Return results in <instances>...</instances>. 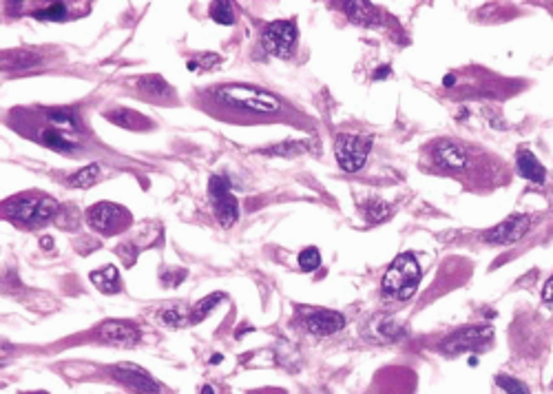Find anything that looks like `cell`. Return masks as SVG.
<instances>
[{
	"mask_svg": "<svg viewBox=\"0 0 553 394\" xmlns=\"http://www.w3.org/2000/svg\"><path fill=\"white\" fill-rule=\"evenodd\" d=\"M212 98L226 109L246 115H279L284 104L275 93L250 84H226L212 91Z\"/></svg>",
	"mask_w": 553,
	"mask_h": 394,
	"instance_id": "6da1fadb",
	"label": "cell"
},
{
	"mask_svg": "<svg viewBox=\"0 0 553 394\" xmlns=\"http://www.w3.org/2000/svg\"><path fill=\"white\" fill-rule=\"evenodd\" d=\"M3 213L7 215V219H12L14 224L36 226V224H47L51 217H58L60 206L47 195H18V197L7 199V204L3 206Z\"/></svg>",
	"mask_w": 553,
	"mask_h": 394,
	"instance_id": "7a4b0ae2",
	"label": "cell"
},
{
	"mask_svg": "<svg viewBox=\"0 0 553 394\" xmlns=\"http://www.w3.org/2000/svg\"><path fill=\"white\" fill-rule=\"evenodd\" d=\"M421 284V268L412 253H401L383 277V293L394 299H410Z\"/></svg>",
	"mask_w": 553,
	"mask_h": 394,
	"instance_id": "3957f363",
	"label": "cell"
},
{
	"mask_svg": "<svg viewBox=\"0 0 553 394\" xmlns=\"http://www.w3.org/2000/svg\"><path fill=\"white\" fill-rule=\"evenodd\" d=\"M86 222L100 235H115L131 226V213L120 204L100 201L86 210Z\"/></svg>",
	"mask_w": 553,
	"mask_h": 394,
	"instance_id": "277c9868",
	"label": "cell"
},
{
	"mask_svg": "<svg viewBox=\"0 0 553 394\" xmlns=\"http://www.w3.org/2000/svg\"><path fill=\"white\" fill-rule=\"evenodd\" d=\"M372 149V140L365 136H347V133H341L334 140V156L339 167H341L345 173H356L361 171L367 156H370Z\"/></svg>",
	"mask_w": 553,
	"mask_h": 394,
	"instance_id": "5b68a950",
	"label": "cell"
},
{
	"mask_svg": "<svg viewBox=\"0 0 553 394\" xmlns=\"http://www.w3.org/2000/svg\"><path fill=\"white\" fill-rule=\"evenodd\" d=\"M297 25L293 21H275L270 23L261 34V47L264 51L277 58H290L297 49Z\"/></svg>",
	"mask_w": 553,
	"mask_h": 394,
	"instance_id": "8992f818",
	"label": "cell"
},
{
	"mask_svg": "<svg viewBox=\"0 0 553 394\" xmlns=\"http://www.w3.org/2000/svg\"><path fill=\"white\" fill-rule=\"evenodd\" d=\"M208 197L212 199V206H215V215L217 222L230 228L232 224L239 219V204L237 197L230 193V182L226 175H212L208 182Z\"/></svg>",
	"mask_w": 553,
	"mask_h": 394,
	"instance_id": "52a82bcc",
	"label": "cell"
},
{
	"mask_svg": "<svg viewBox=\"0 0 553 394\" xmlns=\"http://www.w3.org/2000/svg\"><path fill=\"white\" fill-rule=\"evenodd\" d=\"M491 337H493L491 325H471V328H465V330L450 334V337L441 343V350L445 354H450V357H456V354L482 348L484 343L491 341Z\"/></svg>",
	"mask_w": 553,
	"mask_h": 394,
	"instance_id": "ba28073f",
	"label": "cell"
},
{
	"mask_svg": "<svg viewBox=\"0 0 553 394\" xmlns=\"http://www.w3.org/2000/svg\"><path fill=\"white\" fill-rule=\"evenodd\" d=\"M113 377L135 394H160V383L144 368L135 366V363H120V366H115Z\"/></svg>",
	"mask_w": 553,
	"mask_h": 394,
	"instance_id": "9c48e42d",
	"label": "cell"
},
{
	"mask_svg": "<svg viewBox=\"0 0 553 394\" xmlns=\"http://www.w3.org/2000/svg\"><path fill=\"white\" fill-rule=\"evenodd\" d=\"M529 226H531V219L527 215H511V217L504 219V222L496 224L489 230H484L482 239L487 244H496V246L498 244L500 246L513 244V242H518V239H522L527 235Z\"/></svg>",
	"mask_w": 553,
	"mask_h": 394,
	"instance_id": "30bf717a",
	"label": "cell"
},
{
	"mask_svg": "<svg viewBox=\"0 0 553 394\" xmlns=\"http://www.w3.org/2000/svg\"><path fill=\"white\" fill-rule=\"evenodd\" d=\"M345 325V317L334 310H317L306 319V328L319 334V337H328V334L339 332Z\"/></svg>",
	"mask_w": 553,
	"mask_h": 394,
	"instance_id": "8fae6325",
	"label": "cell"
},
{
	"mask_svg": "<svg viewBox=\"0 0 553 394\" xmlns=\"http://www.w3.org/2000/svg\"><path fill=\"white\" fill-rule=\"evenodd\" d=\"M98 337L102 341H109V343L133 345L140 339V332L131 321H104L98 330Z\"/></svg>",
	"mask_w": 553,
	"mask_h": 394,
	"instance_id": "7c38bea8",
	"label": "cell"
},
{
	"mask_svg": "<svg viewBox=\"0 0 553 394\" xmlns=\"http://www.w3.org/2000/svg\"><path fill=\"white\" fill-rule=\"evenodd\" d=\"M434 160L436 164L443 167V169H452V171H458V169H465L467 167V151H465L460 144L456 142H447L443 140L434 147Z\"/></svg>",
	"mask_w": 553,
	"mask_h": 394,
	"instance_id": "4fadbf2b",
	"label": "cell"
},
{
	"mask_svg": "<svg viewBox=\"0 0 553 394\" xmlns=\"http://www.w3.org/2000/svg\"><path fill=\"white\" fill-rule=\"evenodd\" d=\"M518 175L525 177L529 182H536V184H545L547 171L540 164V160L529 151H520L518 156Z\"/></svg>",
	"mask_w": 553,
	"mask_h": 394,
	"instance_id": "5bb4252c",
	"label": "cell"
},
{
	"mask_svg": "<svg viewBox=\"0 0 553 394\" xmlns=\"http://www.w3.org/2000/svg\"><path fill=\"white\" fill-rule=\"evenodd\" d=\"M45 118L60 131H82V122L73 109H45Z\"/></svg>",
	"mask_w": 553,
	"mask_h": 394,
	"instance_id": "9a60e30c",
	"label": "cell"
},
{
	"mask_svg": "<svg viewBox=\"0 0 553 394\" xmlns=\"http://www.w3.org/2000/svg\"><path fill=\"white\" fill-rule=\"evenodd\" d=\"M343 12L356 25H372V23H376V16H378L374 5L372 3H365V0H352V3H343Z\"/></svg>",
	"mask_w": 553,
	"mask_h": 394,
	"instance_id": "2e32d148",
	"label": "cell"
},
{
	"mask_svg": "<svg viewBox=\"0 0 553 394\" xmlns=\"http://www.w3.org/2000/svg\"><path fill=\"white\" fill-rule=\"evenodd\" d=\"M138 89L151 100H164L167 95H171V86L164 82L160 75H142L138 80Z\"/></svg>",
	"mask_w": 553,
	"mask_h": 394,
	"instance_id": "e0dca14e",
	"label": "cell"
},
{
	"mask_svg": "<svg viewBox=\"0 0 553 394\" xmlns=\"http://www.w3.org/2000/svg\"><path fill=\"white\" fill-rule=\"evenodd\" d=\"M91 282L106 295L120 291V273L115 271V266H104L100 271L91 273Z\"/></svg>",
	"mask_w": 553,
	"mask_h": 394,
	"instance_id": "ac0fdd59",
	"label": "cell"
},
{
	"mask_svg": "<svg viewBox=\"0 0 553 394\" xmlns=\"http://www.w3.org/2000/svg\"><path fill=\"white\" fill-rule=\"evenodd\" d=\"M106 118H109L111 122H115L122 129H142V127H149V120L142 118L138 111H131V109H118V111H113V113H106Z\"/></svg>",
	"mask_w": 553,
	"mask_h": 394,
	"instance_id": "d6986e66",
	"label": "cell"
},
{
	"mask_svg": "<svg viewBox=\"0 0 553 394\" xmlns=\"http://www.w3.org/2000/svg\"><path fill=\"white\" fill-rule=\"evenodd\" d=\"M42 142L45 147H49L51 151H58V153H73L77 149V144H73L71 140H66V136L60 131V129H47L42 131Z\"/></svg>",
	"mask_w": 553,
	"mask_h": 394,
	"instance_id": "ffe728a7",
	"label": "cell"
},
{
	"mask_svg": "<svg viewBox=\"0 0 553 394\" xmlns=\"http://www.w3.org/2000/svg\"><path fill=\"white\" fill-rule=\"evenodd\" d=\"M36 21H49V23H62L69 18V9H66V3H51L47 5L45 9L34 14Z\"/></svg>",
	"mask_w": 553,
	"mask_h": 394,
	"instance_id": "44dd1931",
	"label": "cell"
},
{
	"mask_svg": "<svg viewBox=\"0 0 553 394\" xmlns=\"http://www.w3.org/2000/svg\"><path fill=\"white\" fill-rule=\"evenodd\" d=\"M38 62H40V58L27 51H9L3 56V64L12 66V69H27V66H36Z\"/></svg>",
	"mask_w": 553,
	"mask_h": 394,
	"instance_id": "7402d4cb",
	"label": "cell"
},
{
	"mask_svg": "<svg viewBox=\"0 0 553 394\" xmlns=\"http://www.w3.org/2000/svg\"><path fill=\"white\" fill-rule=\"evenodd\" d=\"M98 175H100V167L98 164H89V167L80 169L77 173H73L69 182H71V186H75V188H89V186L95 184Z\"/></svg>",
	"mask_w": 553,
	"mask_h": 394,
	"instance_id": "603a6c76",
	"label": "cell"
},
{
	"mask_svg": "<svg viewBox=\"0 0 553 394\" xmlns=\"http://www.w3.org/2000/svg\"><path fill=\"white\" fill-rule=\"evenodd\" d=\"M363 213L370 222H385V219L392 215V206L385 204V201H381V199H370L363 206Z\"/></svg>",
	"mask_w": 553,
	"mask_h": 394,
	"instance_id": "cb8c5ba5",
	"label": "cell"
},
{
	"mask_svg": "<svg viewBox=\"0 0 553 394\" xmlns=\"http://www.w3.org/2000/svg\"><path fill=\"white\" fill-rule=\"evenodd\" d=\"M210 18L219 25H226L230 27L235 23V12H232V5L226 3V0H221V3H212L210 5Z\"/></svg>",
	"mask_w": 553,
	"mask_h": 394,
	"instance_id": "d4e9b609",
	"label": "cell"
},
{
	"mask_svg": "<svg viewBox=\"0 0 553 394\" xmlns=\"http://www.w3.org/2000/svg\"><path fill=\"white\" fill-rule=\"evenodd\" d=\"M224 299V295H219V293H212V295H208L206 299H201L199 304H197V308L193 310V315H191V323H199L204 317H206L212 308H215V306Z\"/></svg>",
	"mask_w": 553,
	"mask_h": 394,
	"instance_id": "484cf974",
	"label": "cell"
},
{
	"mask_svg": "<svg viewBox=\"0 0 553 394\" xmlns=\"http://www.w3.org/2000/svg\"><path fill=\"white\" fill-rule=\"evenodd\" d=\"M319 264H321V255H319V248L308 246V248H304L302 253H299V266H302L306 273L317 271Z\"/></svg>",
	"mask_w": 553,
	"mask_h": 394,
	"instance_id": "4316f807",
	"label": "cell"
},
{
	"mask_svg": "<svg viewBox=\"0 0 553 394\" xmlns=\"http://www.w3.org/2000/svg\"><path fill=\"white\" fill-rule=\"evenodd\" d=\"M160 319L167 323V325H173V328H180V325H188L191 323V317L184 315L180 308H167L160 312Z\"/></svg>",
	"mask_w": 553,
	"mask_h": 394,
	"instance_id": "83f0119b",
	"label": "cell"
},
{
	"mask_svg": "<svg viewBox=\"0 0 553 394\" xmlns=\"http://www.w3.org/2000/svg\"><path fill=\"white\" fill-rule=\"evenodd\" d=\"M496 383L507 394H529L525 383L518 381V379H513V377H507V374H500V377L496 379Z\"/></svg>",
	"mask_w": 553,
	"mask_h": 394,
	"instance_id": "f1b7e54d",
	"label": "cell"
},
{
	"mask_svg": "<svg viewBox=\"0 0 553 394\" xmlns=\"http://www.w3.org/2000/svg\"><path fill=\"white\" fill-rule=\"evenodd\" d=\"M304 149V142H284V144H277L273 149H264L261 153L264 156H293V153L302 151Z\"/></svg>",
	"mask_w": 553,
	"mask_h": 394,
	"instance_id": "f546056e",
	"label": "cell"
},
{
	"mask_svg": "<svg viewBox=\"0 0 553 394\" xmlns=\"http://www.w3.org/2000/svg\"><path fill=\"white\" fill-rule=\"evenodd\" d=\"M219 62V56L217 53H204V56H199L197 58V62H188V69L193 71V69H210V66H215Z\"/></svg>",
	"mask_w": 553,
	"mask_h": 394,
	"instance_id": "4dcf8cb0",
	"label": "cell"
},
{
	"mask_svg": "<svg viewBox=\"0 0 553 394\" xmlns=\"http://www.w3.org/2000/svg\"><path fill=\"white\" fill-rule=\"evenodd\" d=\"M542 299L549 301V304H553V277L545 284V291H542Z\"/></svg>",
	"mask_w": 553,
	"mask_h": 394,
	"instance_id": "1f68e13d",
	"label": "cell"
},
{
	"mask_svg": "<svg viewBox=\"0 0 553 394\" xmlns=\"http://www.w3.org/2000/svg\"><path fill=\"white\" fill-rule=\"evenodd\" d=\"M390 73H392V69H390V66L385 64V66H381V69H376V71H374V75H372V78H374V80H385V78H387V75H390Z\"/></svg>",
	"mask_w": 553,
	"mask_h": 394,
	"instance_id": "d6a6232c",
	"label": "cell"
},
{
	"mask_svg": "<svg viewBox=\"0 0 553 394\" xmlns=\"http://www.w3.org/2000/svg\"><path fill=\"white\" fill-rule=\"evenodd\" d=\"M201 394H215V390H212L210 386H204L201 388Z\"/></svg>",
	"mask_w": 553,
	"mask_h": 394,
	"instance_id": "836d02e7",
	"label": "cell"
},
{
	"mask_svg": "<svg viewBox=\"0 0 553 394\" xmlns=\"http://www.w3.org/2000/svg\"><path fill=\"white\" fill-rule=\"evenodd\" d=\"M445 84L452 86V84H454V75H447V78H445Z\"/></svg>",
	"mask_w": 553,
	"mask_h": 394,
	"instance_id": "e575fe53",
	"label": "cell"
},
{
	"mask_svg": "<svg viewBox=\"0 0 553 394\" xmlns=\"http://www.w3.org/2000/svg\"><path fill=\"white\" fill-rule=\"evenodd\" d=\"M210 361H212V363H219V361H221V354H215V357H212Z\"/></svg>",
	"mask_w": 553,
	"mask_h": 394,
	"instance_id": "d590c367",
	"label": "cell"
},
{
	"mask_svg": "<svg viewBox=\"0 0 553 394\" xmlns=\"http://www.w3.org/2000/svg\"><path fill=\"white\" fill-rule=\"evenodd\" d=\"M27 394H47V392H27Z\"/></svg>",
	"mask_w": 553,
	"mask_h": 394,
	"instance_id": "8d00e7d4",
	"label": "cell"
}]
</instances>
